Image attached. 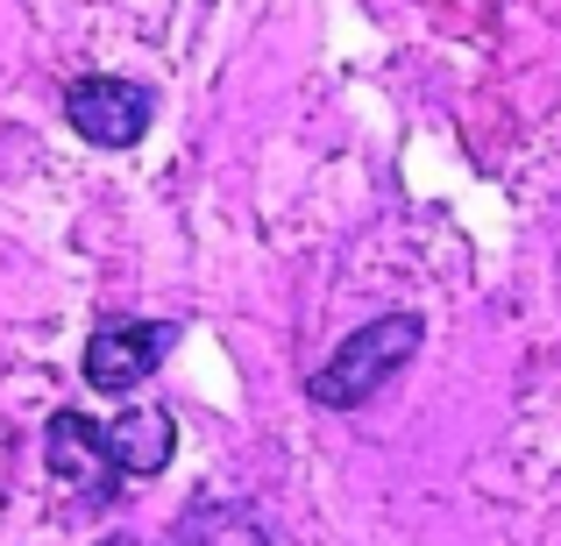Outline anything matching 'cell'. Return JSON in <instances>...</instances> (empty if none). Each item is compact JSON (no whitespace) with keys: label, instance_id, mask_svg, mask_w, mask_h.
<instances>
[{"label":"cell","instance_id":"1","mask_svg":"<svg viewBox=\"0 0 561 546\" xmlns=\"http://www.w3.org/2000/svg\"><path fill=\"white\" fill-rule=\"evenodd\" d=\"M420 334H426L420 313H383V320H370V327H356L328 362L313 369V383H306V391H313V405H328V411L370 405L383 383L420 356Z\"/></svg>","mask_w":561,"mask_h":546},{"label":"cell","instance_id":"4","mask_svg":"<svg viewBox=\"0 0 561 546\" xmlns=\"http://www.w3.org/2000/svg\"><path fill=\"white\" fill-rule=\"evenodd\" d=\"M43 462H50V476L71 483L79 497H107L114 483H122L114 448H107V426H93L85 411H50V426H43Z\"/></svg>","mask_w":561,"mask_h":546},{"label":"cell","instance_id":"5","mask_svg":"<svg viewBox=\"0 0 561 546\" xmlns=\"http://www.w3.org/2000/svg\"><path fill=\"white\" fill-rule=\"evenodd\" d=\"M107 448L122 476H164L171 454H179V426H171L164 405H128L122 419L107 426Z\"/></svg>","mask_w":561,"mask_h":546},{"label":"cell","instance_id":"7","mask_svg":"<svg viewBox=\"0 0 561 546\" xmlns=\"http://www.w3.org/2000/svg\"><path fill=\"white\" fill-rule=\"evenodd\" d=\"M100 546H136V539H100Z\"/></svg>","mask_w":561,"mask_h":546},{"label":"cell","instance_id":"2","mask_svg":"<svg viewBox=\"0 0 561 546\" xmlns=\"http://www.w3.org/2000/svg\"><path fill=\"white\" fill-rule=\"evenodd\" d=\"M65 114L93 150H136L157 121V93L136 79H79L65 93Z\"/></svg>","mask_w":561,"mask_h":546},{"label":"cell","instance_id":"3","mask_svg":"<svg viewBox=\"0 0 561 546\" xmlns=\"http://www.w3.org/2000/svg\"><path fill=\"white\" fill-rule=\"evenodd\" d=\"M171 341H179L171 320H114V327H100L93 341H85V383H93L100 397H128L136 383L157 376V362L171 356Z\"/></svg>","mask_w":561,"mask_h":546},{"label":"cell","instance_id":"6","mask_svg":"<svg viewBox=\"0 0 561 546\" xmlns=\"http://www.w3.org/2000/svg\"><path fill=\"white\" fill-rule=\"evenodd\" d=\"M199 533L214 539V546H263V533L242 519V511H206V519H199Z\"/></svg>","mask_w":561,"mask_h":546}]
</instances>
